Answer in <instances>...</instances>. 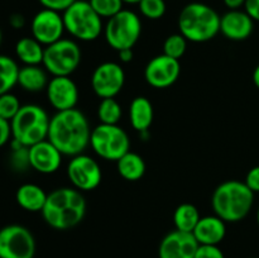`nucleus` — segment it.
Masks as SVG:
<instances>
[{
  "label": "nucleus",
  "instance_id": "1",
  "mask_svg": "<svg viewBox=\"0 0 259 258\" xmlns=\"http://www.w3.org/2000/svg\"><path fill=\"white\" fill-rule=\"evenodd\" d=\"M91 131L85 114L73 108L57 111L51 118L47 139L63 156L73 157L90 146Z\"/></svg>",
  "mask_w": 259,
  "mask_h": 258
},
{
  "label": "nucleus",
  "instance_id": "2",
  "mask_svg": "<svg viewBox=\"0 0 259 258\" xmlns=\"http://www.w3.org/2000/svg\"><path fill=\"white\" fill-rule=\"evenodd\" d=\"M42 218L47 225L56 230L75 228L86 214V200L82 192L75 187H60L48 194Z\"/></svg>",
  "mask_w": 259,
  "mask_h": 258
},
{
  "label": "nucleus",
  "instance_id": "3",
  "mask_svg": "<svg viewBox=\"0 0 259 258\" xmlns=\"http://www.w3.org/2000/svg\"><path fill=\"white\" fill-rule=\"evenodd\" d=\"M254 204V192L239 180H228L214 190L211 206L214 214L225 223H238L248 217Z\"/></svg>",
  "mask_w": 259,
  "mask_h": 258
},
{
  "label": "nucleus",
  "instance_id": "4",
  "mask_svg": "<svg viewBox=\"0 0 259 258\" xmlns=\"http://www.w3.org/2000/svg\"><path fill=\"white\" fill-rule=\"evenodd\" d=\"M220 15L210 5L194 2L184 7L179 15L180 33L189 42H209L220 33Z\"/></svg>",
  "mask_w": 259,
  "mask_h": 258
},
{
  "label": "nucleus",
  "instance_id": "5",
  "mask_svg": "<svg viewBox=\"0 0 259 258\" xmlns=\"http://www.w3.org/2000/svg\"><path fill=\"white\" fill-rule=\"evenodd\" d=\"M51 118L47 111L35 104L22 105L17 115L12 119L13 141L24 147H30L48 138Z\"/></svg>",
  "mask_w": 259,
  "mask_h": 258
},
{
  "label": "nucleus",
  "instance_id": "6",
  "mask_svg": "<svg viewBox=\"0 0 259 258\" xmlns=\"http://www.w3.org/2000/svg\"><path fill=\"white\" fill-rule=\"evenodd\" d=\"M66 32L75 39L91 42L104 32L103 18L93 9L86 0H76L67 10L62 13Z\"/></svg>",
  "mask_w": 259,
  "mask_h": 258
},
{
  "label": "nucleus",
  "instance_id": "7",
  "mask_svg": "<svg viewBox=\"0 0 259 258\" xmlns=\"http://www.w3.org/2000/svg\"><path fill=\"white\" fill-rule=\"evenodd\" d=\"M142 34V22L137 13L123 9L109 18L104 27L106 43L116 52L133 48Z\"/></svg>",
  "mask_w": 259,
  "mask_h": 258
},
{
  "label": "nucleus",
  "instance_id": "8",
  "mask_svg": "<svg viewBox=\"0 0 259 258\" xmlns=\"http://www.w3.org/2000/svg\"><path fill=\"white\" fill-rule=\"evenodd\" d=\"M90 147L100 158L116 162L131 151V139L118 124H99L91 131Z\"/></svg>",
  "mask_w": 259,
  "mask_h": 258
},
{
  "label": "nucleus",
  "instance_id": "9",
  "mask_svg": "<svg viewBox=\"0 0 259 258\" xmlns=\"http://www.w3.org/2000/svg\"><path fill=\"white\" fill-rule=\"evenodd\" d=\"M80 46L73 39L61 38L45 47L43 67L52 76H71L81 63Z\"/></svg>",
  "mask_w": 259,
  "mask_h": 258
},
{
  "label": "nucleus",
  "instance_id": "10",
  "mask_svg": "<svg viewBox=\"0 0 259 258\" xmlns=\"http://www.w3.org/2000/svg\"><path fill=\"white\" fill-rule=\"evenodd\" d=\"M35 239L28 228L10 224L0 229V258H33Z\"/></svg>",
  "mask_w": 259,
  "mask_h": 258
},
{
  "label": "nucleus",
  "instance_id": "11",
  "mask_svg": "<svg viewBox=\"0 0 259 258\" xmlns=\"http://www.w3.org/2000/svg\"><path fill=\"white\" fill-rule=\"evenodd\" d=\"M67 176L72 187L82 191H93L103 180L100 164L85 153L71 157L67 164Z\"/></svg>",
  "mask_w": 259,
  "mask_h": 258
},
{
  "label": "nucleus",
  "instance_id": "12",
  "mask_svg": "<svg viewBox=\"0 0 259 258\" xmlns=\"http://www.w3.org/2000/svg\"><path fill=\"white\" fill-rule=\"evenodd\" d=\"M125 83V72L119 63L103 62L94 70L91 88L100 99L115 98Z\"/></svg>",
  "mask_w": 259,
  "mask_h": 258
},
{
  "label": "nucleus",
  "instance_id": "13",
  "mask_svg": "<svg viewBox=\"0 0 259 258\" xmlns=\"http://www.w3.org/2000/svg\"><path fill=\"white\" fill-rule=\"evenodd\" d=\"M65 30L62 14L45 8L33 17L30 23L32 37L43 46H50L60 40Z\"/></svg>",
  "mask_w": 259,
  "mask_h": 258
},
{
  "label": "nucleus",
  "instance_id": "14",
  "mask_svg": "<svg viewBox=\"0 0 259 258\" xmlns=\"http://www.w3.org/2000/svg\"><path fill=\"white\" fill-rule=\"evenodd\" d=\"M180 73V61L163 53L152 58L144 68V78L147 83L156 89H166L172 86L179 80Z\"/></svg>",
  "mask_w": 259,
  "mask_h": 258
},
{
  "label": "nucleus",
  "instance_id": "15",
  "mask_svg": "<svg viewBox=\"0 0 259 258\" xmlns=\"http://www.w3.org/2000/svg\"><path fill=\"white\" fill-rule=\"evenodd\" d=\"M47 99L56 111L76 108L78 101V89L70 76H52L48 82Z\"/></svg>",
  "mask_w": 259,
  "mask_h": 258
},
{
  "label": "nucleus",
  "instance_id": "16",
  "mask_svg": "<svg viewBox=\"0 0 259 258\" xmlns=\"http://www.w3.org/2000/svg\"><path fill=\"white\" fill-rule=\"evenodd\" d=\"M199 245L192 233L175 229L162 238L158 258H195Z\"/></svg>",
  "mask_w": 259,
  "mask_h": 258
},
{
  "label": "nucleus",
  "instance_id": "17",
  "mask_svg": "<svg viewBox=\"0 0 259 258\" xmlns=\"http://www.w3.org/2000/svg\"><path fill=\"white\" fill-rule=\"evenodd\" d=\"M63 154L48 139L29 147V164L43 175L55 174L62 163Z\"/></svg>",
  "mask_w": 259,
  "mask_h": 258
},
{
  "label": "nucleus",
  "instance_id": "18",
  "mask_svg": "<svg viewBox=\"0 0 259 258\" xmlns=\"http://www.w3.org/2000/svg\"><path fill=\"white\" fill-rule=\"evenodd\" d=\"M254 20L244 10H229L220 18V33L235 42L245 40L252 35Z\"/></svg>",
  "mask_w": 259,
  "mask_h": 258
},
{
  "label": "nucleus",
  "instance_id": "19",
  "mask_svg": "<svg viewBox=\"0 0 259 258\" xmlns=\"http://www.w3.org/2000/svg\"><path fill=\"white\" fill-rule=\"evenodd\" d=\"M192 234L200 245H219L227 235V223L215 214L201 217Z\"/></svg>",
  "mask_w": 259,
  "mask_h": 258
},
{
  "label": "nucleus",
  "instance_id": "20",
  "mask_svg": "<svg viewBox=\"0 0 259 258\" xmlns=\"http://www.w3.org/2000/svg\"><path fill=\"white\" fill-rule=\"evenodd\" d=\"M154 110L151 100L146 96H137L129 105V121L133 129L139 133H144L151 128L153 123Z\"/></svg>",
  "mask_w": 259,
  "mask_h": 258
},
{
  "label": "nucleus",
  "instance_id": "21",
  "mask_svg": "<svg viewBox=\"0 0 259 258\" xmlns=\"http://www.w3.org/2000/svg\"><path fill=\"white\" fill-rule=\"evenodd\" d=\"M48 194L35 184H23L15 192V200L22 209L30 212L42 211Z\"/></svg>",
  "mask_w": 259,
  "mask_h": 258
},
{
  "label": "nucleus",
  "instance_id": "22",
  "mask_svg": "<svg viewBox=\"0 0 259 258\" xmlns=\"http://www.w3.org/2000/svg\"><path fill=\"white\" fill-rule=\"evenodd\" d=\"M45 67L39 65L23 66L18 73V85L28 93H39L47 89L48 75Z\"/></svg>",
  "mask_w": 259,
  "mask_h": 258
},
{
  "label": "nucleus",
  "instance_id": "23",
  "mask_svg": "<svg viewBox=\"0 0 259 258\" xmlns=\"http://www.w3.org/2000/svg\"><path fill=\"white\" fill-rule=\"evenodd\" d=\"M15 55L25 66L42 65L45 47L33 37H23L15 45Z\"/></svg>",
  "mask_w": 259,
  "mask_h": 258
},
{
  "label": "nucleus",
  "instance_id": "24",
  "mask_svg": "<svg viewBox=\"0 0 259 258\" xmlns=\"http://www.w3.org/2000/svg\"><path fill=\"white\" fill-rule=\"evenodd\" d=\"M118 174L126 181H138L146 174V162L143 157L136 152H126L119 161H116Z\"/></svg>",
  "mask_w": 259,
  "mask_h": 258
},
{
  "label": "nucleus",
  "instance_id": "25",
  "mask_svg": "<svg viewBox=\"0 0 259 258\" xmlns=\"http://www.w3.org/2000/svg\"><path fill=\"white\" fill-rule=\"evenodd\" d=\"M200 218L201 215H200L199 209L194 204L184 202V204L179 205L174 212L175 228L181 232L192 233L199 223Z\"/></svg>",
  "mask_w": 259,
  "mask_h": 258
},
{
  "label": "nucleus",
  "instance_id": "26",
  "mask_svg": "<svg viewBox=\"0 0 259 258\" xmlns=\"http://www.w3.org/2000/svg\"><path fill=\"white\" fill-rule=\"evenodd\" d=\"M19 68L14 58L0 55V95L10 93V90L18 85Z\"/></svg>",
  "mask_w": 259,
  "mask_h": 258
},
{
  "label": "nucleus",
  "instance_id": "27",
  "mask_svg": "<svg viewBox=\"0 0 259 258\" xmlns=\"http://www.w3.org/2000/svg\"><path fill=\"white\" fill-rule=\"evenodd\" d=\"M121 115H123L121 105L115 100V98L101 99L98 106V118L100 124L116 125L120 121Z\"/></svg>",
  "mask_w": 259,
  "mask_h": 258
},
{
  "label": "nucleus",
  "instance_id": "28",
  "mask_svg": "<svg viewBox=\"0 0 259 258\" xmlns=\"http://www.w3.org/2000/svg\"><path fill=\"white\" fill-rule=\"evenodd\" d=\"M187 42L189 40L181 33H175V34L168 35L163 42V55L180 61V58L186 52Z\"/></svg>",
  "mask_w": 259,
  "mask_h": 258
},
{
  "label": "nucleus",
  "instance_id": "29",
  "mask_svg": "<svg viewBox=\"0 0 259 258\" xmlns=\"http://www.w3.org/2000/svg\"><path fill=\"white\" fill-rule=\"evenodd\" d=\"M138 7L141 14L151 20L161 19L166 14L167 9L164 0H141Z\"/></svg>",
  "mask_w": 259,
  "mask_h": 258
},
{
  "label": "nucleus",
  "instance_id": "30",
  "mask_svg": "<svg viewBox=\"0 0 259 258\" xmlns=\"http://www.w3.org/2000/svg\"><path fill=\"white\" fill-rule=\"evenodd\" d=\"M89 3L101 18L106 19L114 17L124 9L123 0H89Z\"/></svg>",
  "mask_w": 259,
  "mask_h": 258
},
{
  "label": "nucleus",
  "instance_id": "31",
  "mask_svg": "<svg viewBox=\"0 0 259 258\" xmlns=\"http://www.w3.org/2000/svg\"><path fill=\"white\" fill-rule=\"evenodd\" d=\"M20 108L22 105L19 103V99L14 94L7 93L0 95V118L12 121Z\"/></svg>",
  "mask_w": 259,
  "mask_h": 258
},
{
  "label": "nucleus",
  "instance_id": "32",
  "mask_svg": "<svg viewBox=\"0 0 259 258\" xmlns=\"http://www.w3.org/2000/svg\"><path fill=\"white\" fill-rule=\"evenodd\" d=\"M195 258H225L219 245H199Z\"/></svg>",
  "mask_w": 259,
  "mask_h": 258
},
{
  "label": "nucleus",
  "instance_id": "33",
  "mask_svg": "<svg viewBox=\"0 0 259 258\" xmlns=\"http://www.w3.org/2000/svg\"><path fill=\"white\" fill-rule=\"evenodd\" d=\"M45 9L55 10V12L63 13L67 10L76 0H38Z\"/></svg>",
  "mask_w": 259,
  "mask_h": 258
},
{
  "label": "nucleus",
  "instance_id": "34",
  "mask_svg": "<svg viewBox=\"0 0 259 258\" xmlns=\"http://www.w3.org/2000/svg\"><path fill=\"white\" fill-rule=\"evenodd\" d=\"M245 185L252 190L254 194L259 192V166H254L248 171L245 176Z\"/></svg>",
  "mask_w": 259,
  "mask_h": 258
},
{
  "label": "nucleus",
  "instance_id": "35",
  "mask_svg": "<svg viewBox=\"0 0 259 258\" xmlns=\"http://www.w3.org/2000/svg\"><path fill=\"white\" fill-rule=\"evenodd\" d=\"M10 138H13L10 121L0 118V147L5 146Z\"/></svg>",
  "mask_w": 259,
  "mask_h": 258
},
{
  "label": "nucleus",
  "instance_id": "36",
  "mask_svg": "<svg viewBox=\"0 0 259 258\" xmlns=\"http://www.w3.org/2000/svg\"><path fill=\"white\" fill-rule=\"evenodd\" d=\"M244 12L254 22H259V0H245Z\"/></svg>",
  "mask_w": 259,
  "mask_h": 258
},
{
  "label": "nucleus",
  "instance_id": "37",
  "mask_svg": "<svg viewBox=\"0 0 259 258\" xmlns=\"http://www.w3.org/2000/svg\"><path fill=\"white\" fill-rule=\"evenodd\" d=\"M9 23L13 28H15V29H20V28L25 24V19L22 14H18V13H15V14L10 15Z\"/></svg>",
  "mask_w": 259,
  "mask_h": 258
},
{
  "label": "nucleus",
  "instance_id": "38",
  "mask_svg": "<svg viewBox=\"0 0 259 258\" xmlns=\"http://www.w3.org/2000/svg\"><path fill=\"white\" fill-rule=\"evenodd\" d=\"M225 7L229 10H239L240 8H244L245 0H223Z\"/></svg>",
  "mask_w": 259,
  "mask_h": 258
},
{
  "label": "nucleus",
  "instance_id": "39",
  "mask_svg": "<svg viewBox=\"0 0 259 258\" xmlns=\"http://www.w3.org/2000/svg\"><path fill=\"white\" fill-rule=\"evenodd\" d=\"M118 56L119 60H120L121 62H131V61L133 60V48H126V50L119 51Z\"/></svg>",
  "mask_w": 259,
  "mask_h": 258
},
{
  "label": "nucleus",
  "instance_id": "40",
  "mask_svg": "<svg viewBox=\"0 0 259 258\" xmlns=\"http://www.w3.org/2000/svg\"><path fill=\"white\" fill-rule=\"evenodd\" d=\"M253 82H254V85L257 86V89H259V65H257V67L254 68V71H253Z\"/></svg>",
  "mask_w": 259,
  "mask_h": 258
},
{
  "label": "nucleus",
  "instance_id": "41",
  "mask_svg": "<svg viewBox=\"0 0 259 258\" xmlns=\"http://www.w3.org/2000/svg\"><path fill=\"white\" fill-rule=\"evenodd\" d=\"M123 2L125 3V4H139L141 0H123Z\"/></svg>",
  "mask_w": 259,
  "mask_h": 258
},
{
  "label": "nucleus",
  "instance_id": "42",
  "mask_svg": "<svg viewBox=\"0 0 259 258\" xmlns=\"http://www.w3.org/2000/svg\"><path fill=\"white\" fill-rule=\"evenodd\" d=\"M255 219H257V224H258V227H259V206H258V209H257V215H255Z\"/></svg>",
  "mask_w": 259,
  "mask_h": 258
},
{
  "label": "nucleus",
  "instance_id": "43",
  "mask_svg": "<svg viewBox=\"0 0 259 258\" xmlns=\"http://www.w3.org/2000/svg\"><path fill=\"white\" fill-rule=\"evenodd\" d=\"M2 40H3V32L2 29H0V45H2Z\"/></svg>",
  "mask_w": 259,
  "mask_h": 258
},
{
  "label": "nucleus",
  "instance_id": "44",
  "mask_svg": "<svg viewBox=\"0 0 259 258\" xmlns=\"http://www.w3.org/2000/svg\"><path fill=\"white\" fill-rule=\"evenodd\" d=\"M252 258H257V257H252Z\"/></svg>",
  "mask_w": 259,
  "mask_h": 258
}]
</instances>
